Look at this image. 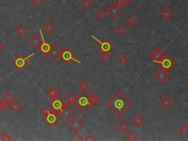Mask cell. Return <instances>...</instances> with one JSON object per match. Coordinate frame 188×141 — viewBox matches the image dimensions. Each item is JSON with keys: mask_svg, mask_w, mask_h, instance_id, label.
<instances>
[{"mask_svg": "<svg viewBox=\"0 0 188 141\" xmlns=\"http://www.w3.org/2000/svg\"><path fill=\"white\" fill-rule=\"evenodd\" d=\"M106 106L111 109L118 117H121L132 106V103L123 93L118 91L106 103Z\"/></svg>", "mask_w": 188, "mask_h": 141, "instance_id": "1", "label": "cell"}, {"mask_svg": "<svg viewBox=\"0 0 188 141\" xmlns=\"http://www.w3.org/2000/svg\"><path fill=\"white\" fill-rule=\"evenodd\" d=\"M73 105L82 113H87V111L91 108V105L89 102V94L86 90H82L81 92L79 93L78 95H77Z\"/></svg>", "mask_w": 188, "mask_h": 141, "instance_id": "2", "label": "cell"}, {"mask_svg": "<svg viewBox=\"0 0 188 141\" xmlns=\"http://www.w3.org/2000/svg\"><path fill=\"white\" fill-rule=\"evenodd\" d=\"M48 106L51 110L54 111V113H58V114H60L62 109L65 106H67V104L60 97L58 96L55 98H52V100L49 103Z\"/></svg>", "mask_w": 188, "mask_h": 141, "instance_id": "3", "label": "cell"}, {"mask_svg": "<svg viewBox=\"0 0 188 141\" xmlns=\"http://www.w3.org/2000/svg\"><path fill=\"white\" fill-rule=\"evenodd\" d=\"M60 58L61 59V60L65 65H69L72 61H75V62L78 63H81L80 61L76 60V54L69 47H65L63 51H62V54H61Z\"/></svg>", "mask_w": 188, "mask_h": 141, "instance_id": "4", "label": "cell"}, {"mask_svg": "<svg viewBox=\"0 0 188 141\" xmlns=\"http://www.w3.org/2000/svg\"><path fill=\"white\" fill-rule=\"evenodd\" d=\"M155 63L157 64L159 66V68H163L165 71L168 72L170 70L172 69L175 65V62L174 61L172 58L170 57L167 54H164L160 60L156 61Z\"/></svg>", "mask_w": 188, "mask_h": 141, "instance_id": "5", "label": "cell"}, {"mask_svg": "<svg viewBox=\"0 0 188 141\" xmlns=\"http://www.w3.org/2000/svg\"><path fill=\"white\" fill-rule=\"evenodd\" d=\"M34 55V53L31 54V55L25 57L22 55V54H19L14 60L12 61V64L17 68L19 71H22L29 63V59Z\"/></svg>", "mask_w": 188, "mask_h": 141, "instance_id": "6", "label": "cell"}, {"mask_svg": "<svg viewBox=\"0 0 188 141\" xmlns=\"http://www.w3.org/2000/svg\"><path fill=\"white\" fill-rule=\"evenodd\" d=\"M92 38L95 39L97 42H99L97 48L102 51V52H108L110 53V52L113 49L114 46L111 42L107 39H104L103 41H99L98 38H96L94 35H92Z\"/></svg>", "mask_w": 188, "mask_h": 141, "instance_id": "7", "label": "cell"}, {"mask_svg": "<svg viewBox=\"0 0 188 141\" xmlns=\"http://www.w3.org/2000/svg\"><path fill=\"white\" fill-rule=\"evenodd\" d=\"M60 119L59 114L54 113V111L51 110L49 113L46 116H43V120H44L46 124H48L49 127H54L57 123L58 122Z\"/></svg>", "mask_w": 188, "mask_h": 141, "instance_id": "8", "label": "cell"}, {"mask_svg": "<svg viewBox=\"0 0 188 141\" xmlns=\"http://www.w3.org/2000/svg\"><path fill=\"white\" fill-rule=\"evenodd\" d=\"M153 76L159 84L163 85L164 84L165 82L170 77V74H168V72L165 71L164 69L159 68V69L154 74Z\"/></svg>", "mask_w": 188, "mask_h": 141, "instance_id": "9", "label": "cell"}, {"mask_svg": "<svg viewBox=\"0 0 188 141\" xmlns=\"http://www.w3.org/2000/svg\"><path fill=\"white\" fill-rule=\"evenodd\" d=\"M40 35H41L42 43H41V44L39 46L38 49L42 54L46 55V54H48L49 52V50L51 49V46L50 45V43H49L48 41H46V40L44 39V38H43V32H42L41 30H40Z\"/></svg>", "mask_w": 188, "mask_h": 141, "instance_id": "10", "label": "cell"}, {"mask_svg": "<svg viewBox=\"0 0 188 141\" xmlns=\"http://www.w3.org/2000/svg\"><path fill=\"white\" fill-rule=\"evenodd\" d=\"M122 10L115 4H113L110 7H109L108 9L107 10V13L112 18V19H116L118 16L121 13Z\"/></svg>", "mask_w": 188, "mask_h": 141, "instance_id": "11", "label": "cell"}, {"mask_svg": "<svg viewBox=\"0 0 188 141\" xmlns=\"http://www.w3.org/2000/svg\"><path fill=\"white\" fill-rule=\"evenodd\" d=\"M83 125H84V124H83L82 121L77 116L73 118L69 123V126L74 132H78L79 130L83 127Z\"/></svg>", "mask_w": 188, "mask_h": 141, "instance_id": "12", "label": "cell"}, {"mask_svg": "<svg viewBox=\"0 0 188 141\" xmlns=\"http://www.w3.org/2000/svg\"><path fill=\"white\" fill-rule=\"evenodd\" d=\"M61 54H62V51L60 50V49L57 45H53V46H51V49L49 52L48 55L51 57V60H56L60 57Z\"/></svg>", "mask_w": 188, "mask_h": 141, "instance_id": "13", "label": "cell"}, {"mask_svg": "<svg viewBox=\"0 0 188 141\" xmlns=\"http://www.w3.org/2000/svg\"><path fill=\"white\" fill-rule=\"evenodd\" d=\"M173 103H174V101H173L167 95H165L159 101V105H160L162 107L164 108L165 109H167L168 108L171 107V106L173 105Z\"/></svg>", "mask_w": 188, "mask_h": 141, "instance_id": "14", "label": "cell"}, {"mask_svg": "<svg viewBox=\"0 0 188 141\" xmlns=\"http://www.w3.org/2000/svg\"><path fill=\"white\" fill-rule=\"evenodd\" d=\"M9 109L13 112L14 114H16L19 112L22 109V105L18 102L17 100H14L13 102H12L11 103L9 104V106H8Z\"/></svg>", "mask_w": 188, "mask_h": 141, "instance_id": "15", "label": "cell"}, {"mask_svg": "<svg viewBox=\"0 0 188 141\" xmlns=\"http://www.w3.org/2000/svg\"><path fill=\"white\" fill-rule=\"evenodd\" d=\"M131 122L132 123V124H134L137 128H139V127H142L144 123L145 122V120L140 115L137 114L131 120Z\"/></svg>", "mask_w": 188, "mask_h": 141, "instance_id": "16", "label": "cell"}, {"mask_svg": "<svg viewBox=\"0 0 188 141\" xmlns=\"http://www.w3.org/2000/svg\"><path fill=\"white\" fill-rule=\"evenodd\" d=\"M164 55L163 53V52L159 49V48H156L152 52V54H150V57L152 58V60H153L154 62L156 63V61H158L159 60L163 57V56Z\"/></svg>", "mask_w": 188, "mask_h": 141, "instance_id": "17", "label": "cell"}, {"mask_svg": "<svg viewBox=\"0 0 188 141\" xmlns=\"http://www.w3.org/2000/svg\"><path fill=\"white\" fill-rule=\"evenodd\" d=\"M60 115L65 120H68V119L70 118L73 116V111L69 107H68L67 105V106H65V107L62 109V110L61 111V113H60Z\"/></svg>", "mask_w": 188, "mask_h": 141, "instance_id": "18", "label": "cell"}, {"mask_svg": "<svg viewBox=\"0 0 188 141\" xmlns=\"http://www.w3.org/2000/svg\"><path fill=\"white\" fill-rule=\"evenodd\" d=\"M28 42H29L30 44L32 46H33L34 48H38L39 46L41 44L42 39H40V38H39L38 35H34L32 38H30Z\"/></svg>", "mask_w": 188, "mask_h": 141, "instance_id": "19", "label": "cell"}, {"mask_svg": "<svg viewBox=\"0 0 188 141\" xmlns=\"http://www.w3.org/2000/svg\"><path fill=\"white\" fill-rule=\"evenodd\" d=\"M117 128H118L121 132L125 133L129 129V124L126 122V120H122V121H121V122L117 125Z\"/></svg>", "mask_w": 188, "mask_h": 141, "instance_id": "20", "label": "cell"}, {"mask_svg": "<svg viewBox=\"0 0 188 141\" xmlns=\"http://www.w3.org/2000/svg\"><path fill=\"white\" fill-rule=\"evenodd\" d=\"M172 12L167 8H164L163 11L160 13V16H161L163 19H164L165 20H168V19L172 16Z\"/></svg>", "mask_w": 188, "mask_h": 141, "instance_id": "21", "label": "cell"}, {"mask_svg": "<svg viewBox=\"0 0 188 141\" xmlns=\"http://www.w3.org/2000/svg\"><path fill=\"white\" fill-rule=\"evenodd\" d=\"M43 29L45 32H46L47 34H49V35L52 33L54 30H55V27H54V26L53 25L51 22L46 23V24L43 26Z\"/></svg>", "mask_w": 188, "mask_h": 141, "instance_id": "22", "label": "cell"}, {"mask_svg": "<svg viewBox=\"0 0 188 141\" xmlns=\"http://www.w3.org/2000/svg\"><path fill=\"white\" fill-rule=\"evenodd\" d=\"M16 32L19 36L23 37L27 34V29L25 27H24L23 25H20L19 27H18L16 30Z\"/></svg>", "mask_w": 188, "mask_h": 141, "instance_id": "23", "label": "cell"}, {"mask_svg": "<svg viewBox=\"0 0 188 141\" xmlns=\"http://www.w3.org/2000/svg\"><path fill=\"white\" fill-rule=\"evenodd\" d=\"M76 98H77V96L75 95L73 93H70L67 96L65 97V102H68L69 105H73Z\"/></svg>", "mask_w": 188, "mask_h": 141, "instance_id": "24", "label": "cell"}, {"mask_svg": "<svg viewBox=\"0 0 188 141\" xmlns=\"http://www.w3.org/2000/svg\"><path fill=\"white\" fill-rule=\"evenodd\" d=\"M47 95L51 98H55L58 96H59L58 90H56L54 87H51V88L47 91Z\"/></svg>", "mask_w": 188, "mask_h": 141, "instance_id": "25", "label": "cell"}, {"mask_svg": "<svg viewBox=\"0 0 188 141\" xmlns=\"http://www.w3.org/2000/svg\"><path fill=\"white\" fill-rule=\"evenodd\" d=\"M99 101V98L95 94H89V102L91 104V107L93 106L96 103H97Z\"/></svg>", "mask_w": 188, "mask_h": 141, "instance_id": "26", "label": "cell"}, {"mask_svg": "<svg viewBox=\"0 0 188 141\" xmlns=\"http://www.w3.org/2000/svg\"><path fill=\"white\" fill-rule=\"evenodd\" d=\"M99 58L103 63H107L111 58V55L108 52H102L99 54Z\"/></svg>", "mask_w": 188, "mask_h": 141, "instance_id": "27", "label": "cell"}, {"mask_svg": "<svg viewBox=\"0 0 188 141\" xmlns=\"http://www.w3.org/2000/svg\"><path fill=\"white\" fill-rule=\"evenodd\" d=\"M118 62L121 65H125L129 62V59H128L124 54H121L118 58Z\"/></svg>", "mask_w": 188, "mask_h": 141, "instance_id": "28", "label": "cell"}, {"mask_svg": "<svg viewBox=\"0 0 188 141\" xmlns=\"http://www.w3.org/2000/svg\"><path fill=\"white\" fill-rule=\"evenodd\" d=\"M3 99L5 100L6 102H8V103L10 104V103H11L12 102H13V101H14L15 98H14V96L12 95L11 93L8 92L5 96H4Z\"/></svg>", "mask_w": 188, "mask_h": 141, "instance_id": "29", "label": "cell"}, {"mask_svg": "<svg viewBox=\"0 0 188 141\" xmlns=\"http://www.w3.org/2000/svg\"><path fill=\"white\" fill-rule=\"evenodd\" d=\"M126 28H125V27L123 24H119V25L117 26L116 28H115V31H116L117 33L120 35H124V32H126Z\"/></svg>", "mask_w": 188, "mask_h": 141, "instance_id": "30", "label": "cell"}, {"mask_svg": "<svg viewBox=\"0 0 188 141\" xmlns=\"http://www.w3.org/2000/svg\"><path fill=\"white\" fill-rule=\"evenodd\" d=\"M126 23H127L130 27H133V26L135 25L136 23H137V19L133 16H129L127 20H126Z\"/></svg>", "mask_w": 188, "mask_h": 141, "instance_id": "31", "label": "cell"}, {"mask_svg": "<svg viewBox=\"0 0 188 141\" xmlns=\"http://www.w3.org/2000/svg\"><path fill=\"white\" fill-rule=\"evenodd\" d=\"M96 15L99 19H103L104 18H105L106 16H107V12L104 11L103 9H99V10L96 13Z\"/></svg>", "mask_w": 188, "mask_h": 141, "instance_id": "32", "label": "cell"}, {"mask_svg": "<svg viewBox=\"0 0 188 141\" xmlns=\"http://www.w3.org/2000/svg\"><path fill=\"white\" fill-rule=\"evenodd\" d=\"M178 132L182 135H185L188 133V128L186 124L182 126L180 128L178 129Z\"/></svg>", "mask_w": 188, "mask_h": 141, "instance_id": "33", "label": "cell"}, {"mask_svg": "<svg viewBox=\"0 0 188 141\" xmlns=\"http://www.w3.org/2000/svg\"><path fill=\"white\" fill-rule=\"evenodd\" d=\"M88 87H89V84H88L85 80H82V81L79 84V87H80L82 90H86V89H88Z\"/></svg>", "mask_w": 188, "mask_h": 141, "instance_id": "34", "label": "cell"}, {"mask_svg": "<svg viewBox=\"0 0 188 141\" xmlns=\"http://www.w3.org/2000/svg\"><path fill=\"white\" fill-rule=\"evenodd\" d=\"M81 4L84 8H89L92 5V2L91 0H82Z\"/></svg>", "mask_w": 188, "mask_h": 141, "instance_id": "35", "label": "cell"}, {"mask_svg": "<svg viewBox=\"0 0 188 141\" xmlns=\"http://www.w3.org/2000/svg\"><path fill=\"white\" fill-rule=\"evenodd\" d=\"M127 139L129 140L130 141H134V140H136L137 139V136L136 135L135 133H134V132H130V133L129 134V135H127Z\"/></svg>", "mask_w": 188, "mask_h": 141, "instance_id": "36", "label": "cell"}, {"mask_svg": "<svg viewBox=\"0 0 188 141\" xmlns=\"http://www.w3.org/2000/svg\"><path fill=\"white\" fill-rule=\"evenodd\" d=\"M51 111V109H49L48 107H43V108H42L41 109H40V113H41V114H43V116H46V115H47L49 113V112Z\"/></svg>", "mask_w": 188, "mask_h": 141, "instance_id": "37", "label": "cell"}, {"mask_svg": "<svg viewBox=\"0 0 188 141\" xmlns=\"http://www.w3.org/2000/svg\"><path fill=\"white\" fill-rule=\"evenodd\" d=\"M12 140V138L8 135V134H5L2 137V141H10Z\"/></svg>", "mask_w": 188, "mask_h": 141, "instance_id": "38", "label": "cell"}, {"mask_svg": "<svg viewBox=\"0 0 188 141\" xmlns=\"http://www.w3.org/2000/svg\"><path fill=\"white\" fill-rule=\"evenodd\" d=\"M114 4L118 5V7H122L123 5H124V3L122 0H114Z\"/></svg>", "mask_w": 188, "mask_h": 141, "instance_id": "39", "label": "cell"}, {"mask_svg": "<svg viewBox=\"0 0 188 141\" xmlns=\"http://www.w3.org/2000/svg\"><path fill=\"white\" fill-rule=\"evenodd\" d=\"M1 104H2V108H3V109H6V108L8 107V106H9V103L4 99L1 101Z\"/></svg>", "mask_w": 188, "mask_h": 141, "instance_id": "40", "label": "cell"}, {"mask_svg": "<svg viewBox=\"0 0 188 141\" xmlns=\"http://www.w3.org/2000/svg\"><path fill=\"white\" fill-rule=\"evenodd\" d=\"M31 2H32L35 6H39V5L43 2V0H31Z\"/></svg>", "mask_w": 188, "mask_h": 141, "instance_id": "41", "label": "cell"}, {"mask_svg": "<svg viewBox=\"0 0 188 141\" xmlns=\"http://www.w3.org/2000/svg\"><path fill=\"white\" fill-rule=\"evenodd\" d=\"M73 140L74 141H84V138H82L81 135H77L76 138H73Z\"/></svg>", "mask_w": 188, "mask_h": 141, "instance_id": "42", "label": "cell"}, {"mask_svg": "<svg viewBox=\"0 0 188 141\" xmlns=\"http://www.w3.org/2000/svg\"><path fill=\"white\" fill-rule=\"evenodd\" d=\"M84 141H93L94 139L92 138V137L91 136V135H88V136H87L86 138H84Z\"/></svg>", "mask_w": 188, "mask_h": 141, "instance_id": "43", "label": "cell"}, {"mask_svg": "<svg viewBox=\"0 0 188 141\" xmlns=\"http://www.w3.org/2000/svg\"><path fill=\"white\" fill-rule=\"evenodd\" d=\"M122 1H123L124 3V5H127L132 0H122Z\"/></svg>", "mask_w": 188, "mask_h": 141, "instance_id": "44", "label": "cell"}, {"mask_svg": "<svg viewBox=\"0 0 188 141\" xmlns=\"http://www.w3.org/2000/svg\"><path fill=\"white\" fill-rule=\"evenodd\" d=\"M3 48H4L3 45H2V43L0 42V51H2V49H3Z\"/></svg>", "mask_w": 188, "mask_h": 141, "instance_id": "45", "label": "cell"}, {"mask_svg": "<svg viewBox=\"0 0 188 141\" xmlns=\"http://www.w3.org/2000/svg\"><path fill=\"white\" fill-rule=\"evenodd\" d=\"M3 110V108H2V104H1V101H0V112H2Z\"/></svg>", "mask_w": 188, "mask_h": 141, "instance_id": "46", "label": "cell"}, {"mask_svg": "<svg viewBox=\"0 0 188 141\" xmlns=\"http://www.w3.org/2000/svg\"><path fill=\"white\" fill-rule=\"evenodd\" d=\"M2 137H3V135L2 133H0V141L2 140Z\"/></svg>", "mask_w": 188, "mask_h": 141, "instance_id": "47", "label": "cell"}, {"mask_svg": "<svg viewBox=\"0 0 188 141\" xmlns=\"http://www.w3.org/2000/svg\"><path fill=\"white\" fill-rule=\"evenodd\" d=\"M185 86H187V87H188V79H187V81H186V82H185Z\"/></svg>", "mask_w": 188, "mask_h": 141, "instance_id": "48", "label": "cell"}, {"mask_svg": "<svg viewBox=\"0 0 188 141\" xmlns=\"http://www.w3.org/2000/svg\"><path fill=\"white\" fill-rule=\"evenodd\" d=\"M186 125H187V128H188V122H187V124H186Z\"/></svg>", "mask_w": 188, "mask_h": 141, "instance_id": "49", "label": "cell"}, {"mask_svg": "<svg viewBox=\"0 0 188 141\" xmlns=\"http://www.w3.org/2000/svg\"><path fill=\"white\" fill-rule=\"evenodd\" d=\"M187 93H188V89H187Z\"/></svg>", "mask_w": 188, "mask_h": 141, "instance_id": "50", "label": "cell"}]
</instances>
